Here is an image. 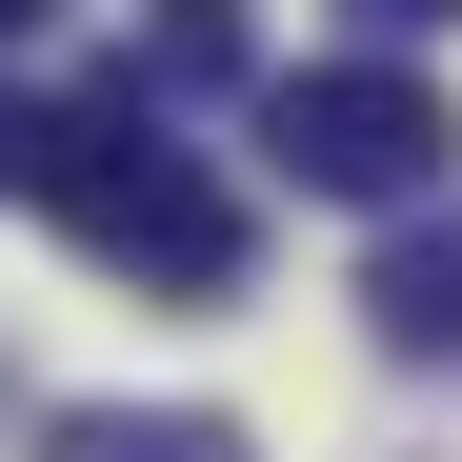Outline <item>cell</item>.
<instances>
[{"label":"cell","instance_id":"6","mask_svg":"<svg viewBox=\"0 0 462 462\" xmlns=\"http://www.w3.org/2000/svg\"><path fill=\"white\" fill-rule=\"evenodd\" d=\"M21 181H41V101L0 81V201H21Z\"/></svg>","mask_w":462,"mask_h":462},{"label":"cell","instance_id":"2","mask_svg":"<svg viewBox=\"0 0 462 462\" xmlns=\"http://www.w3.org/2000/svg\"><path fill=\"white\" fill-rule=\"evenodd\" d=\"M262 162L301 201H442L462 121H442L422 60H301V81H262Z\"/></svg>","mask_w":462,"mask_h":462},{"label":"cell","instance_id":"7","mask_svg":"<svg viewBox=\"0 0 462 462\" xmlns=\"http://www.w3.org/2000/svg\"><path fill=\"white\" fill-rule=\"evenodd\" d=\"M342 21H362V41H442L462 0H342Z\"/></svg>","mask_w":462,"mask_h":462},{"label":"cell","instance_id":"5","mask_svg":"<svg viewBox=\"0 0 462 462\" xmlns=\"http://www.w3.org/2000/svg\"><path fill=\"white\" fill-rule=\"evenodd\" d=\"M41 462H242V422H201V402H81Z\"/></svg>","mask_w":462,"mask_h":462},{"label":"cell","instance_id":"8","mask_svg":"<svg viewBox=\"0 0 462 462\" xmlns=\"http://www.w3.org/2000/svg\"><path fill=\"white\" fill-rule=\"evenodd\" d=\"M41 21H60V0H0V41H41Z\"/></svg>","mask_w":462,"mask_h":462},{"label":"cell","instance_id":"4","mask_svg":"<svg viewBox=\"0 0 462 462\" xmlns=\"http://www.w3.org/2000/svg\"><path fill=\"white\" fill-rule=\"evenodd\" d=\"M121 81L141 101H221V81H262V21H242V0H141Z\"/></svg>","mask_w":462,"mask_h":462},{"label":"cell","instance_id":"1","mask_svg":"<svg viewBox=\"0 0 462 462\" xmlns=\"http://www.w3.org/2000/svg\"><path fill=\"white\" fill-rule=\"evenodd\" d=\"M60 242H81L101 282H162V301H242L262 221L201 181V141H162V101L101 81V101H41V181H21Z\"/></svg>","mask_w":462,"mask_h":462},{"label":"cell","instance_id":"3","mask_svg":"<svg viewBox=\"0 0 462 462\" xmlns=\"http://www.w3.org/2000/svg\"><path fill=\"white\" fill-rule=\"evenodd\" d=\"M362 342L382 362H462V221H402L362 262Z\"/></svg>","mask_w":462,"mask_h":462}]
</instances>
